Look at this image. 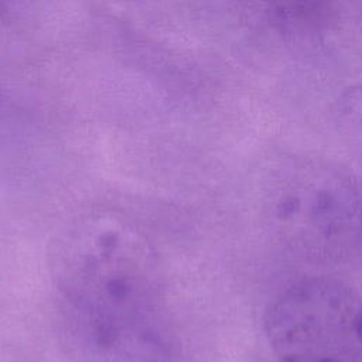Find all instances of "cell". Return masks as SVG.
Returning a JSON list of instances; mask_svg holds the SVG:
<instances>
[{"label": "cell", "instance_id": "obj_1", "mask_svg": "<svg viewBox=\"0 0 362 362\" xmlns=\"http://www.w3.org/2000/svg\"><path fill=\"white\" fill-rule=\"evenodd\" d=\"M51 276L76 362H174V335L157 257L126 219L95 214L58 239Z\"/></svg>", "mask_w": 362, "mask_h": 362}, {"label": "cell", "instance_id": "obj_2", "mask_svg": "<svg viewBox=\"0 0 362 362\" xmlns=\"http://www.w3.org/2000/svg\"><path fill=\"white\" fill-rule=\"evenodd\" d=\"M263 218L291 255L318 264L362 256V175L321 158H290L266 173Z\"/></svg>", "mask_w": 362, "mask_h": 362}, {"label": "cell", "instance_id": "obj_3", "mask_svg": "<svg viewBox=\"0 0 362 362\" xmlns=\"http://www.w3.org/2000/svg\"><path fill=\"white\" fill-rule=\"evenodd\" d=\"M277 362H362V293L331 276H307L280 290L263 313Z\"/></svg>", "mask_w": 362, "mask_h": 362}, {"label": "cell", "instance_id": "obj_4", "mask_svg": "<svg viewBox=\"0 0 362 362\" xmlns=\"http://www.w3.org/2000/svg\"><path fill=\"white\" fill-rule=\"evenodd\" d=\"M269 27L286 41L314 42L339 21V0H260Z\"/></svg>", "mask_w": 362, "mask_h": 362}, {"label": "cell", "instance_id": "obj_5", "mask_svg": "<svg viewBox=\"0 0 362 362\" xmlns=\"http://www.w3.org/2000/svg\"><path fill=\"white\" fill-rule=\"evenodd\" d=\"M341 127L351 136L362 139V82L346 88L337 102Z\"/></svg>", "mask_w": 362, "mask_h": 362}]
</instances>
